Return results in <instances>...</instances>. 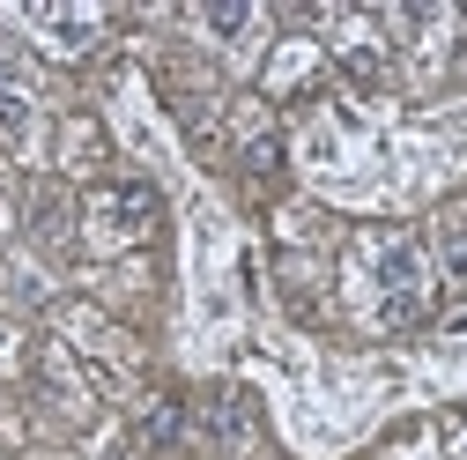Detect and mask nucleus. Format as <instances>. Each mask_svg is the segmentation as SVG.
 <instances>
[{
  "label": "nucleus",
  "instance_id": "f03ea898",
  "mask_svg": "<svg viewBox=\"0 0 467 460\" xmlns=\"http://www.w3.org/2000/svg\"><path fill=\"white\" fill-rule=\"evenodd\" d=\"M89 215L111 230V238H134V230H149V223H156V186H141V179L97 186V193H89Z\"/></svg>",
  "mask_w": 467,
  "mask_h": 460
},
{
  "label": "nucleus",
  "instance_id": "0eeeda50",
  "mask_svg": "<svg viewBox=\"0 0 467 460\" xmlns=\"http://www.w3.org/2000/svg\"><path fill=\"white\" fill-rule=\"evenodd\" d=\"M23 127H30V89L0 82V134H23Z\"/></svg>",
  "mask_w": 467,
  "mask_h": 460
},
{
  "label": "nucleus",
  "instance_id": "6e6552de",
  "mask_svg": "<svg viewBox=\"0 0 467 460\" xmlns=\"http://www.w3.org/2000/svg\"><path fill=\"white\" fill-rule=\"evenodd\" d=\"M201 23H208V30H223V37H238V30L253 23V8H238V0H223V8H208Z\"/></svg>",
  "mask_w": 467,
  "mask_h": 460
},
{
  "label": "nucleus",
  "instance_id": "7ed1b4c3",
  "mask_svg": "<svg viewBox=\"0 0 467 460\" xmlns=\"http://www.w3.org/2000/svg\"><path fill=\"white\" fill-rule=\"evenodd\" d=\"M179 438H186V401H171V393H156L149 409L134 416V445H141V453H171Z\"/></svg>",
  "mask_w": 467,
  "mask_h": 460
},
{
  "label": "nucleus",
  "instance_id": "1a4fd4ad",
  "mask_svg": "<svg viewBox=\"0 0 467 460\" xmlns=\"http://www.w3.org/2000/svg\"><path fill=\"white\" fill-rule=\"evenodd\" d=\"M275 163H282V141H275V134L245 141V171H275Z\"/></svg>",
  "mask_w": 467,
  "mask_h": 460
},
{
  "label": "nucleus",
  "instance_id": "f257e3e1",
  "mask_svg": "<svg viewBox=\"0 0 467 460\" xmlns=\"http://www.w3.org/2000/svg\"><path fill=\"white\" fill-rule=\"evenodd\" d=\"M423 282H431V260L408 246V238H393V246L379 253V312H386L393 327L423 319Z\"/></svg>",
  "mask_w": 467,
  "mask_h": 460
},
{
  "label": "nucleus",
  "instance_id": "20e7f679",
  "mask_svg": "<svg viewBox=\"0 0 467 460\" xmlns=\"http://www.w3.org/2000/svg\"><path fill=\"white\" fill-rule=\"evenodd\" d=\"M208 438H215V445H245V438H253V401H245V386H223V393L208 401Z\"/></svg>",
  "mask_w": 467,
  "mask_h": 460
},
{
  "label": "nucleus",
  "instance_id": "39448f33",
  "mask_svg": "<svg viewBox=\"0 0 467 460\" xmlns=\"http://www.w3.org/2000/svg\"><path fill=\"white\" fill-rule=\"evenodd\" d=\"M438 275L445 282H467V215H445L438 223Z\"/></svg>",
  "mask_w": 467,
  "mask_h": 460
},
{
  "label": "nucleus",
  "instance_id": "423d86ee",
  "mask_svg": "<svg viewBox=\"0 0 467 460\" xmlns=\"http://www.w3.org/2000/svg\"><path fill=\"white\" fill-rule=\"evenodd\" d=\"M37 23L60 37V52H82V45H89V30H97V23H89V16H75V8H37Z\"/></svg>",
  "mask_w": 467,
  "mask_h": 460
}]
</instances>
